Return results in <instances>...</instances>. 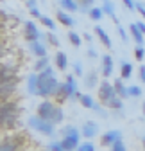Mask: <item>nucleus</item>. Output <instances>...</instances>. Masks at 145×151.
I'll use <instances>...</instances> for the list:
<instances>
[{"label": "nucleus", "mask_w": 145, "mask_h": 151, "mask_svg": "<svg viewBox=\"0 0 145 151\" xmlns=\"http://www.w3.org/2000/svg\"><path fill=\"white\" fill-rule=\"evenodd\" d=\"M133 76V65L129 61H122L120 63V79H129Z\"/></svg>", "instance_id": "nucleus-23"}, {"label": "nucleus", "mask_w": 145, "mask_h": 151, "mask_svg": "<svg viewBox=\"0 0 145 151\" xmlns=\"http://www.w3.org/2000/svg\"><path fill=\"white\" fill-rule=\"evenodd\" d=\"M122 81H124V79L117 78V79H115V83H113V86H115V92H117V96H118L120 99H125V97H129V96H127V86H125Z\"/></svg>", "instance_id": "nucleus-22"}, {"label": "nucleus", "mask_w": 145, "mask_h": 151, "mask_svg": "<svg viewBox=\"0 0 145 151\" xmlns=\"http://www.w3.org/2000/svg\"><path fill=\"white\" fill-rule=\"evenodd\" d=\"M29 13H31V16H32V18H38V20H41V16H43V14L40 13V9H38V7L29 9Z\"/></svg>", "instance_id": "nucleus-42"}, {"label": "nucleus", "mask_w": 145, "mask_h": 151, "mask_svg": "<svg viewBox=\"0 0 145 151\" xmlns=\"http://www.w3.org/2000/svg\"><path fill=\"white\" fill-rule=\"evenodd\" d=\"M102 11H104V14H107V16H109L111 20L118 25V18H117V14H115V6H113L111 0H104V2H102Z\"/></svg>", "instance_id": "nucleus-15"}, {"label": "nucleus", "mask_w": 145, "mask_h": 151, "mask_svg": "<svg viewBox=\"0 0 145 151\" xmlns=\"http://www.w3.org/2000/svg\"><path fill=\"white\" fill-rule=\"evenodd\" d=\"M56 67L59 70H66L68 68V58H66L65 52H58L56 54Z\"/></svg>", "instance_id": "nucleus-25"}, {"label": "nucleus", "mask_w": 145, "mask_h": 151, "mask_svg": "<svg viewBox=\"0 0 145 151\" xmlns=\"http://www.w3.org/2000/svg\"><path fill=\"white\" fill-rule=\"evenodd\" d=\"M0 32H2V24H0Z\"/></svg>", "instance_id": "nucleus-51"}, {"label": "nucleus", "mask_w": 145, "mask_h": 151, "mask_svg": "<svg viewBox=\"0 0 145 151\" xmlns=\"http://www.w3.org/2000/svg\"><path fill=\"white\" fill-rule=\"evenodd\" d=\"M88 14H90V18H92L93 22H99V20H102V16H104V11H102V7H92L88 11Z\"/></svg>", "instance_id": "nucleus-28"}, {"label": "nucleus", "mask_w": 145, "mask_h": 151, "mask_svg": "<svg viewBox=\"0 0 145 151\" xmlns=\"http://www.w3.org/2000/svg\"><path fill=\"white\" fill-rule=\"evenodd\" d=\"M38 83H40V78H38V74H31L29 76V83H27V90L29 93H32V96H38Z\"/></svg>", "instance_id": "nucleus-21"}, {"label": "nucleus", "mask_w": 145, "mask_h": 151, "mask_svg": "<svg viewBox=\"0 0 145 151\" xmlns=\"http://www.w3.org/2000/svg\"><path fill=\"white\" fill-rule=\"evenodd\" d=\"M95 34L99 36V40H100V42L104 43V47H106V49H111V47H113L109 34H107V32H106V31H104V29H102L100 25H97V27H95Z\"/></svg>", "instance_id": "nucleus-16"}, {"label": "nucleus", "mask_w": 145, "mask_h": 151, "mask_svg": "<svg viewBox=\"0 0 145 151\" xmlns=\"http://www.w3.org/2000/svg\"><path fill=\"white\" fill-rule=\"evenodd\" d=\"M31 50H32V54L36 56V58H45V56H47V47L41 43V40L32 42L31 43Z\"/></svg>", "instance_id": "nucleus-17"}, {"label": "nucleus", "mask_w": 145, "mask_h": 151, "mask_svg": "<svg viewBox=\"0 0 145 151\" xmlns=\"http://www.w3.org/2000/svg\"><path fill=\"white\" fill-rule=\"evenodd\" d=\"M84 40H88V42H92V34H88V32H86V34H84Z\"/></svg>", "instance_id": "nucleus-48"}, {"label": "nucleus", "mask_w": 145, "mask_h": 151, "mask_svg": "<svg viewBox=\"0 0 145 151\" xmlns=\"http://www.w3.org/2000/svg\"><path fill=\"white\" fill-rule=\"evenodd\" d=\"M117 32L120 34V38H122V42H124V43H127V42H129V38H127V32L124 31V27H122V25H117Z\"/></svg>", "instance_id": "nucleus-39"}, {"label": "nucleus", "mask_w": 145, "mask_h": 151, "mask_svg": "<svg viewBox=\"0 0 145 151\" xmlns=\"http://www.w3.org/2000/svg\"><path fill=\"white\" fill-rule=\"evenodd\" d=\"M141 144H143V149H145V135H143V139H141Z\"/></svg>", "instance_id": "nucleus-49"}, {"label": "nucleus", "mask_w": 145, "mask_h": 151, "mask_svg": "<svg viewBox=\"0 0 145 151\" xmlns=\"http://www.w3.org/2000/svg\"><path fill=\"white\" fill-rule=\"evenodd\" d=\"M138 78H140L141 83H145V65H141V67L138 68Z\"/></svg>", "instance_id": "nucleus-43"}, {"label": "nucleus", "mask_w": 145, "mask_h": 151, "mask_svg": "<svg viewBox=\"0 0 145 151\" xmlns=\"http://www.w3.org/2000/svg\"><path fill=\"white\" fill-rule=\"evenodd\" d=\"M122 139V131H118V129H109V131H106V133L102 135V139H100V144L102 146H113L117 140H120Z\"/></svg>", "instance_id": "nucleus-10"}, {"label": "nucleus", "mask_w": 145, "mask_h": 151, "mask_svg": "<svg viewBox=\"0 0 145 151\" xmlns=\"http://www.w3.org/2000/svg\"><path fill=\"white\" fill-rule=\"evenodd\" d=\"M122 2H124V6L127 7L129 11H134L136 9V0H122Z\"/></svg>", "instance_id": "nucleus-41"}, {"label": "nucleus", "mask_w": 145, "mask_h": 151, "mask_svg": "<svg viewBox=\"0 0 145 151\" xmlns=\"http://www.w3.org/2000/svg\"><path fill=\"white\" fill-rule=\"evenodd\" d=\"M111 151H127V147H125V144H124V140L120 139V140H117L113 146H111Z\"/></svg>", "instance_id": "nucleus-35"}, {"label": "nucleus", "mask_w": 145, "mask_h": 151, "mask_svg": "<svg viewBox=\"0 0 145 151\" xmlns=\"http://www.w3.org/2000/svg\"><path fill=\"white\" fill-rule=\"evenodd\" d=\"M75 2H77V6H79V9L81 11H90V9H92L93 7V2H95V0H75Z\"/></svg>", "instance_id": "nucleus-30"}, {"label": "nucleus", "mask_w": 145, "mask_h": 151, "mask_svg": "<svg viewBox=\"0 0 145 151\" xmlns=\"http://www.w3.org/2000/svg\"><path fill=\"white\" fill-rule=\"evenodd\" d=\"M36 115L45 119V121H48V122H52V124H59L63 121V117H65L63 110L58 108L56 104L50 103V101H41L40 106H38V113H36Z\"/></svg>", "instance_id": "nucleus-2"}, {"label": "nucleus", "mask_w": 145, "mask_h": 151, "mask_svg": "<svg viewBox=\"0 0 145 151\" xmlns=\"http://www.w3.org/2000/svg\"><path fill=\"white\" fill-rule=\"evenodd\" d=\"M88 56H90V58H97V52H95L93 49H90V50H88Z\"/></svg>", "instance_id": "nucleus-47"}, {"label": "nucleus", "mask_w": 145, "mask_h": 151, "mask_svg": "<svg viewBox=\"0 0 145 151\" xmlns=\"http://www.w3.org/2000/svg\"><path fill=\"white\" fill-rule=\"evenodd\" d=\"M136 9H138V13L141 14V18L145 20V7H143V4H141V2H136Z\"/></svg>", "instance_id": "nucleus-44"}, {"label": "nucleus", "mask_w": 145, "mask_h": 151, "mask_svg": "<svg viewBox=\"0 0 145 151\" xmlns=\"http://www.w3.org/2000/svg\"><path fill=\"white\" fill-rule=\"evenodd\" d=\"M27 6H29V9L36 7V0H27Z\"/></svg>", "instance_id": "nucleus-46"}, {"label": "nucleus", "mask_w": 145, "mask_h": 151, "mask_svg": "<svg viewBox=\"0 0 145 151\" xmlns=\"http://www.w3.org/2000/svg\"><path fill=\"white\" fill-rule=\"evenodd\" d=\"M47 38H48V43H50V45H54V47H58V45H59V40L56 38V34H54V32H48Z\"/></svg>", "instance_id": "nucleus-40"}, {"label": "nucleus", "mask_w": 145, "mask_h": 151, "mask_svg": "<svg viewBox=\"0 0 145 151\" xmlns=\"http://www.w3.org/2000/svg\"><path fill=\"white\" fill-rule=\"evenodd\" d=\"M79 90H77V83H75V78L74 76H68L66 78V81L65 83H61V86H59V92H58V99L59 101H63V99H66V97H74L75 99V93H77Z\"/></svg>", "instance_id": "nucleus-6"}, {"label": "nucleus", "mask_w": 145, "mask_h": 151, "mask_svg": "<svg viewBox=\"0 0 145 151\" xmlns=\"http://www.w3.org/2000/svg\"><path fill=\"white\" fill-rule=\"evenodd\" d=\"M16 121H18L16 104L11 101H2L0 103V128L13 129L16 126Z\"/></svg>", "instance_id": "nucleus-3"}, {"label": "nucleus", "mask_w": 145, "mask_h": 151, "mask_svg": "<svg viewBox=\"0 0 145 151\" xmlns=\"http://www.w3.org/2000/svg\"><path fill=\"white\" fill-rule=\"evenodd\" d=\"M59 4H61L63 11H66V13H75V11H79V6H77L75 0H59Z\"/></svg>", "instance_id": "nucleus-24"}, {"label": "nucleus", "mask_w": 145, "mask_h": 151, "mask_svg": "<svg viewBox=\"0 0 145 151\" xmlns=\"http://www.w3.org/2000/svg\"><path fill=\"white\" fill-rule=\"evenodd\" d=\"M129 32H131V36L134 38V42H136V43L141 47V45H143V42H145V36H143V32L140 31V27L136 25V22L129 25Z\"/></svg>", "instance_id": "nucleus-19"}, {"label": "nucleus", "mask_w": 145, "mask_h": 151, "mask_svg": "<svg viewBox=\"0 0 145 151\" xmlns=\"http://www.w3.org/2000/svg\"><path fill=\"white\" fill-rule=\"evenodd\" d=\"M106 106H107V108H111V110H122V108H124V103H122L120 97H115V99H111L109 103H107Z\"/></svg>", "instance_id": "nucleus-31"}, {"label": "nucleus", "mask_w": 145, "mask_h": 151, "mask_svg": "<svg viewBox=\"0 0 145 151\" xmlns=\"http://www.w3.org/2000/svg\"><path fill=\"white\" fill-rule=\"evenodd\" d=\"M23 25H25L23 36H25V40H27L29 43H32V42H38L40 38H41V32L38 31V27H36V24H34V22H25Z\"/></svg>", "instance_id": "nucleus-8"}, {"label": "nucleus", "mask_w": 145, "mask_h": 151, "mask_svg": "<svg viewBox=\"0 0 145 151\" xmlns=\"http://www.w3.org/2000/svg\"><path fill=\"white\" fill-rule=\"evenodd\" d=\"M14 79H16V74L11 67H0V83L14 81Z\"/></svg>", "instance_id": "nucleus-18"}, {"label": "nucleus", "mask_w": 145, "mask_h": 151, "mask_svg": "<svg viewBox=\"0 0 145 151\" xmlns=\"http://www.w3.org/2000/svg\"><path fill=\"white\" fill-rule=\"evenodd\" d=\"M134 58H136L138 61H141V60L145 58V49H143V47H140V45H138V47L134 49Z\"/></svg>", "instance_id": "nucleus-36"}, {"label": "nucleus", "mask_w": 145, "mask_h": 151, "mask_svg": "<svg viewBox=\"0 0 145 151\" xmlns=\"http://www.w3.org/2000/svg\"><path fill=\"white\" fill-rule=\"evenodd\" d=\"M40 22H41L50 32H52V31H56V25H54V20H52V18H48V16H41V20H40Z\"/></svg>", "instance_id": "nucleus-33"}, {"label": "nucleus", "mask_w": 145, "mask_h": 151, "mask_svg": "<svg viewBox=\"0 0 145 151\" xmlns=\"http://www.w3.org/2000/svg\"><path fill=\"white\" fill-rule=\"evenodd\" d=\"M79 137H81V133L77 131V128L66 126L63 129V139H61V146L65 147V151H75L81 146L79 144Z\"/></svg>", "instance_id": "nucleus-4"}, {"label": "nucleus", "mask_w": 145, "mask_h": 151, "mask_svg": "<svg viewBox=\"0 0 145 151\" xmlns=\"http://www.w3.org/2000/svg\"><path fill=\"white\" fill-rule=\"evenodd\" d=\"M97 133H99V126H97L95 122H92V121L84 122V126H82V129H81V135H82L84 139H93Z\"/></svg>", "instance_id": "nucleus-12"}, {"label": "nucleus", "mask_w": 145, "mask_h": 151, "mask_svg": "<svg viewBox=\"0 0 145 151\" xmlns=\"http://www.w3.org/2000/svg\"><path fill=\"white\" fill-rule=\"evenodd\" d=\"M127 96H129V97H141V88L136 86V85L127 86Z\"/></svg>", "instance_id": "nucleus-32"}, {"label": "nucleus", "mask_w": 145, "mask_h": 151, "mask_svg": "<svg viewBox=\"0 0 145 151\" xmlns=\"http://www.w3.org/2000/svg\"><path fill=\"white\" fill-rule=\"evenodd\" d=\"M102 74H104L106 79L113 74V58H111L109 54H104L102 56Z\"/></svg>", "instance_id": "nucleus-14"}, {"label": "nucleus", "mask_w": 145, "mask_h": 151, "mask_svg": "<svg viewBox=\"0 0 145 151\" xmlns=\"http://www.w3.org/2000/svg\"><path fill=\"white\" fill-rule=\"evenodd\" d=\"M56 18H58V22L63 24L65 27H74V24H75L74 18H72L66 11H58V13H56Z\"/></svg>", "instance_id": "nucleus-20"}, {"label": "nucleus", "mask_w": 145, "mask_h": 151, "mask_svg": "<svg viewBox=\"0 0 145 151\" xmlns=\"http://www.w3.org/2000/svg\"><path fill=\"white\" fill-rule=\"evenodd\" d=\"M136 25L140 27V31L143 32V36H145V22H136Z\"/></svg>", "instance_id": "nucleus-45"}, {"label": "nucleus", "mask_w": 145, "mask_h": 151, "mask_svg": "<svg viewBox=\"0 0 145 151\" xmlns=\"http://www.w3.org/2000/svg\"><path fill=\"white\" fill-rule=\"evenodd\" d=\"M22 140L20 139H4L2 142H0V151H18V147H20Z\"/></svg>", "instance_id": "nucleus-13"}, {"label": "nucleus", "mask_w": 145, "mask_h": 151, "mask_svg": "<svg viewBox=\"0 0 145 151\" xmlns=\"http://www.w3.org/2000/svg\"><path fill=\"white\" fill-rule=\"evenodd\" d=\"M47 149L48 151H65V147L61 146V140H52V142H48Z\"/></svg>", "instance_id": "nucleus-34"}, {"label": "nucleus", "mask_w": 145, "mask_h": 151, "mask_svg": "<svg viewBox=\"0 0 145 151\" xmlns=\"http://www.w3.org/2000/svg\"><path fill=\"white\" fill-rule=\"evenodd\" d=\"M68 40H70V43L74 45V47H81V43H82L81 36H79L75 31H70V32H68Z\"/></svg>", "instance_id": "nucleus-29"}, {"label": "nucleus", "mask_w": 145, "mask_h": 151, "mask_svg": "<svg viewBox=\"0 0 145 151\" xmlns=\"http://www.w3.org/2000/svg\"><path fill=\"white\" fill-rule=\"evenodd\" d=\"M115 97H118V96H117V92H115L113 83H109L107 79H104L100 83V86H99V99H100V103L102 104H107V103H109L111 99H115Z\"/></svg>", "instance_id": "nucleus-7"}, {"label": "nucleus", "mask_w": 145, "mask_h": 151, "mask_svg": "<svg viewBox=\"0 0 145 151\" xmlns=\"http://www.w3.org/2000/svg\"><path fill=\"white\" fill-rule=\"evenodd\" d=\"M48 56H45V58H38V61L34 63V72H43L45 68H48Z\"/></svg>", "instance_id": "nucleus-27"}, {"label": "nucleus", "mask_w": 145, "mask_h": 151, "mask_svg": "<svg viewBox=\"0 0 145 151\" xmlns=\"http://www.w3.org/2000/svg\"><path fill=\"white\" fill-rule=\"evenodd\" d=\"M29 126L34 131H38V133H41V135H47V137H52L54 133H56L54 124L48 122V121H45V119H41V117H38V115L29 117Z\"/></svg>", "instance_id": "nucleus-5"}, {"label": "nucleus", "mask_w": 145, "mask_h": 151, "mask_svg": "<svg viewBox=\"0 0 145 151\" xmlns=\"http://www.w3.org/2000/svg\"><path fill=\"white\" fill-rule=\"evenodd\" d=\"M97 70H92V72H90V74H86L84 76V85L88 86V88H92V86H95L97 85Z\"/></svg>", "instance_id": "nucleus-26"}, {"label": "nucleus", "mask_w": 145, "mask_h": 151, "mask_svg": "<svg viewBox=\"0 0 145 151\" xmlns=\"http://www.w3.org/2000/svg\"><path fill=\"white\" fill-rule=\"evenodd\" d=\"M75 151H95V146H93L92 142H84V144H81Z\"/></svg>", "instance_id": "nucleus-37"}, {"label": "nucleus", "mask_w": 145, "mask_h": 151, "mask_svg": "<svg viewBox=\"0 0 145 151\" xmlns=\"http://www.w3.org/2000/svg\"><path fill=\"white\" fill-rule=\"evenodd\" d=\"M102 2H104V0H102Z\"/></svg>", "instance_id": "nucleus-52"}, {"label": "nucleus", "mask_w": 145, "mask_h": 151, "mask_svg": "<svg viewBox=\"0 0 145 151\" xmlns=\"http://www.w3.org/2000/svg\"><path fill=\"white\" fill-rule=\"evenodd\" d=\"M79 101H81V104H82L84 108H88V110H95L97 113H100L102 117L106 115V113L102 111V108H100V106H99V104L93 101V97H92V96H88V93H82V97H81Z\"/></svg>", "instance_id": "nucleus-11"}, {"label": "nucleus", "mask_w": 145, "mask_h": 151, "mask_svg": "<svg viewBox=\"0 0 145 151\" xmlns=\"http://www.w3.org/2000/svg\"><path fill=\"white\" fill-rule=\"evenodd\" d=\"M38 78H40V83H38V96L40 97L58 96L61 83L56 79V76H54V68H50V67L45 68L43 72L38 74Z\"/></svg>", "instance_id": "nucleus-1"}, {"label": "nucleus", "mask_w": 145, "mask_h": 151, "mask_svg": "<svg viewBox=\"0 0 145 151\" xmlns=\"http://www.w3.org/2000/svg\"><path fill=\"white\" fill-rule=\"evenodd\" d=\"M16 92V79L14 81H6L0 83V103L2 101H9V97Z\"/></svg>", "instance_id": "nucleus-9"}, {"label": "nucleus", "mask_w": 145, "mask_h": 151, "mask_svg": "<svg viewBox=\"0 0 145 151\" xmlns=\"http://www.w3.org/2000/svg\"><path fill=\"white\" fill-rule=\"evenodd\" d=\"M143 115H145V103H143Z\"/></svg>", "instance_id": "nucleus-50"}, {"label": "nucleus", "mask_w": 145, "mask_h": 151, "mask_svg": "<svg viewBox=\"0 0 145 151\" xmlns=\"http://www.w3.org/2000/svg\"><path fill=\"white\" fill-rule=\"evenodd\" d=\"M74 74L77 76V78H82V76H84V72H82V65H81V61H75V63H74Z\"/></svg>", "instance_id": "nucleus-38"}]
</instances>
